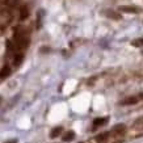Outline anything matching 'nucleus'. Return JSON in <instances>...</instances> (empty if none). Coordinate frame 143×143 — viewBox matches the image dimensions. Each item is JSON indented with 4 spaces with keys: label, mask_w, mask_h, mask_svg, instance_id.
<instances>
[{
    "label": "nucleus",
    "mask_w": 143,
    "mask_h": 143,
    "mask_svg": "<svg viewBox=\"0 0 143 143\" xmlns=\"http://www.w3.org/2000/svg\"><path fill=\"white\" fill-rule=\"evenodd\" d=\"M138 101H139L138 97L131 96V97H127V98H125V100H122L119 103V105H135Z\"/></svg>",
    "instance_id": "nucleus-3"
},
{
    "label": "nucleus",
    "mask_w": 143,
    "mask_h": 143,
    "mask_svg": "<svg viewBox=\"0 0 143 143\" xmlns=\"http://www.w3.org/2000/svg\"><path fill=\"white\" fill-rule=\"evenodd\" d=\"M125 130H126V126H125L124 124H122V125H117V126H114V129H113V131H114V133H117V134H124Z\"/></svg>",
    "instance_id": "nucleus-12"
},
{
    "label": "nucleus",
    "mask_w": 143,
    "mask_h": 143,
    "mask_svg": "<svg viewBox=\"0 0 143 143\" xmlns=\"http://www.w3.org/2000/svg\"><path fill=\"white\" fill-rule=\"evenodd\" d=\"M11 74V68L8 67V66H4V67L0 70V79H4L7 78V76Z\"/></svg>",
    "instance_id": "nucleus-10"
},
{
    "label": "nucleus",
    "mask_w": 143,
    "mask_h": 143,
    "mask_svg": "<svg viewBox=\"0 0 143 143\" xmlns=\"http://www.w3.org/2000/svg\"><path fill=\"white\" fill-rule=\"evenodd\" d=\"M118 11L119 12H126V13H139V12H142V9L139 7H135V5H119Z\"/></svg>",
    "instance_id": "nucleus-2"
},
{
    "label": "nucleus",
    "mask_w": 143,
    "mask_h": 143,
    "mask_svg": "<svg viewBox=\"0 0 143 143\" xmlns=\"http://www.w3.org/2000/svg\"><path fill=\"white\" fill-rule=\"evenodd\" d=\"M23 60H24V54H21V53H18V54H16L15 55V59H13V64L16 66H20L21 63H23Z\"/></svg>",
    "instance_id": "nucleus-9"
},
{
    "label": "nucleus",
    "mask_w": 143,
    "mask_h": 143,
    "mask_svg": "<svg viewBox=\"0 0 143 143\" xmlns=\"http://www.w3.org/2000/svg\"><path fill=\"white\" fill-rule=\"evenodd\" d=\"M131 45L135 46V47H140V46H143V37H142V38H137V39H134L133 42H131Z\"/></svg>",
    "instance_id": "nucleus-13"
},
{
    "label": "nucleus",
    "mask_w": 143,
    "mask_h": 143,
    "mask_svg": "<svg viewBox=\"0 0 143 143\" xmlns=\"http://www.w3.org/2000/svg\"><path fill=\"white\" fill-rule=\"evenodd\" d=\"M63 133V127L62 126H57V127H54L51 131H50V138H58L60 134Z\"/></svg>",
    "instance_id": "nucleus-4"
},
{
    "label": "nucleus",
    "mask_w": 143,
    "mask_h": 143,
    "mask_svg": "<svg viewBox=\"0 0 143 143\" xmlns=\"http://www.w3.org/2000/svg\"><path fill=\"white\" fill-rule=\"evenodd\" d=\"M104 15L109 18H113V20H121V15L118 12H114V11H105Z\"/></svg>",
    "instance_id": "nucleus-5"
},
{
    "label": "nucleus",
    "mask_w": 143,
    "mask_h": 143,
    "mask_svg": "<svg viewBox=\"0 0 143 143\" xmlns=\"http://www.w3.org/2000/svg\"><path fill=\"white\" fill-rule=\"evenodd\" d=\"M29 16V9L26 7H23L20 11V20H26Z\"/></svg>",
    "instance_id": "nucleus-11"
},
{
    "label": "nucleus",
    "mask_w": 143,
    "mask_h": 143,
    "mask_svg": "<svg viewBox=\"0 0 143 143\" xmlns=\"http://www.w3.org/2000/svg\"><path fill=\"white\" fill-rule=\"evenodd\" d=\"M5 143H17V139H12V140H8Z\"/></svg>",
    "instance_id": "nucleus-14"
},
{
    "label": "nucleus",
    "mask_w": 143,
    "mask_h": 143,
    "mask_svg": "<svg viewBox=\"0 0 143 143\" xmlns=\"http://www.w3.org/2000/svg\"><path fill=\"white\" fill-rule=\"evenodd\" d=\"M139 97H140V98H142V100H143V92H142V93L139 95Z\"/></svg>",
    "instance_id": "nucleus-15"
},
{
    "label": "nucleus",
    "mask_w": 143,
    "mask_h": 143,
    "mask_svg": "<svg viewBox=\"0 0 143 143\" xmlns=\"http://www.w3.org/2000/svg\"><path fill=\"white\" fill-rule=\"evenodd\" d=\"M63 142H71V140H74L75 139V133L72 130H70V131H67V133H64L63 134Z\"/></svg>",
    "instance_id": "nucleus-8"
},
{
    "label": "nucleus",
    "mask_w": 143,
    "mask_h": 143,
    "mask_svg": "<svg viewBox=\"0 0 143 143\" xmlns=\"http://www.w3.org/2000/svg\"><path fill=\"white\" fill-rule=\"evenodd\" d=\"M109 135H110V133H109V131H105V133L98 134V135L96 137V140H97L98 143H104V142H106V140H108Z\"/></svg>",
    "instance_id": "nucleus-7"
},
{
    "label": "nucleus",
    "mask_w": 143,
    "mask_h": 143,
    "mask_svg": "<svg viewBox=\"0 0 143 143\" xmlns=\"http://www.w3.org/2000/svg\"><path fill=\"white\" fill-rule=\"evenodd\" d=\"M106 122H108V117H104V118H95V119H93V127L104 126Z\"/></svg>",
    "instance_id": "nucleus-6"
},
{
    "label": "nucleus",
    "mask_w": 143,
    "mask_h": 143,
    "mask_svg": "<svg viewBox=\"0 0 143 143\" xmlns=\"http://www.w3.org/2000/svg\"><path fill=\"white\" fill-rule=\"evenodd\" d=\"M15 45L17 49H26L29 46V38L23 33H15Z\"/></svg>",
    "instance_id": "nucleus-1"
},
{
    "label": "nucleus",
    "mask_w": 143,
    "mask_h": 143,
    "mask_svg": "<svg viewBox=\"0 0 143 143\" xmlns=\"http://www.w3.org/2000/svg\"><path fill=\"white\" fill-rule=\"evenodd\" d=\"M79 143H83V142H79Z\"/></svg>",
    "instance_id": "nucleus-16"
}]
</instances>
